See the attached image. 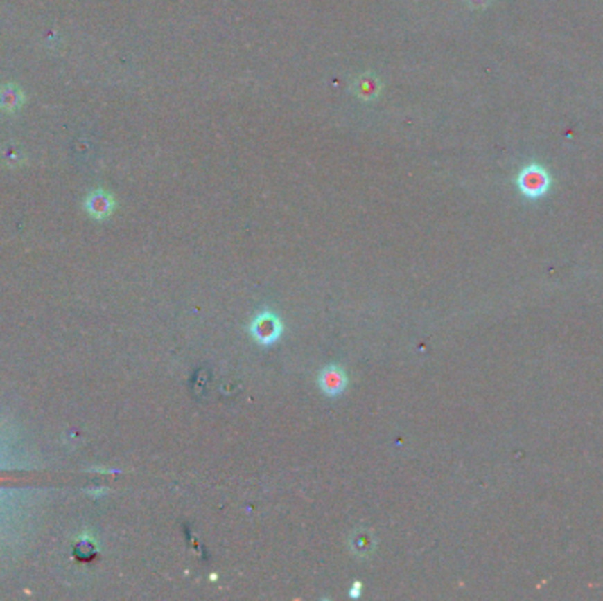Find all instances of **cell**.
Masks as SVG:
<instances>
[{
	"instance_id": "1",
	"label": "cell",
	"mask_w": 603,
	"mask_h": 601,
	"mask_svg": "<svg viewBox=\"0 0 603 601\" xmlns=\"http://www.w3.org/2000/svg\"><path fill=\"white\" fill-rule=\"evenodd\" d=\"M249 330H251V335L256 339V342H259L261 346H270L283 334V321L270 310H263L252 319Z\"/></svg>"
},
{
	"instance_id": "2",
	"label": "cell",
	"mask_w": 603,
	"mask_h": 601,
	"mask_svg": "<svg viewBox=\"0 0 603 601\" xmlns=\"http://www.w3.org/2000/svg\"><path fill=\"white\" fill-rule=\"evenodd\" d=\"M317 383H320V388L326 395L335 397L346 390L348 376H346L344 368H340L339 365H326L317 376Z\"/></svg>"
},
{
	"instance_id": "3",
	"label": "cell",
	"mask_w": 603,
	"mask_h": 601,
	"mask_svg": "<svg viewBox=\"0 0 603 601\" xmlns=\"http://www.w3.org/2000/svg\"><path fill=\"white\" fill-rule=\"evenodd\" d=\"M521 189L524 190V194L527 196H540L547 190V177L543 171L540 170H530L524 171L521 177Z\"/></svg>"
},
{
	"instance_id": "4",
	"label": "cell",
	"mask_w": 603,
	"mask_h": 601,
	"mask_svg": "<svg viewBox=\"0 0 603 601\" xmlns=\"http://www.w3.org/2000/svg\"><path fill=\"white\" fill-rule=\"evenodd\" d=\"M87 210H89L94 217L97 219L106 217V215H110L113 210L112 196L103 192V190H97V192L90 194L89 198H87Z\"/></svg>"
},
{
	"instance_id": "5",
	"label": "cell",
	"mask_w": 603,
	"mask_h": 601,
	"mask_svg": "<svg viewBox=\"0 0 603 601\" xmlns=\"http://www.w3.org/2000/svg\"><path fill=\"white\" fill-rule=\"evenodd\" d=\"M24 102L21 90L15 85H6L0 89V108L4 111H15Z\"/></svg>"
},
{
	"instance_id": "6",
	"label": "cell",
	"mask_w": 603,
	"mask_h": 601,
	"mask_svg": "<svg viewBox=\"0 0 603 601\" xmlns=\"http://www.w3.org/2000/svg\"><path fill=\"white\" fill-rule=\"evenodd\" d=\"M360 593H362V584H360V582H355V584H353V589L349 591V596L358 598Z\"/></svg>"
}]
</instances>
